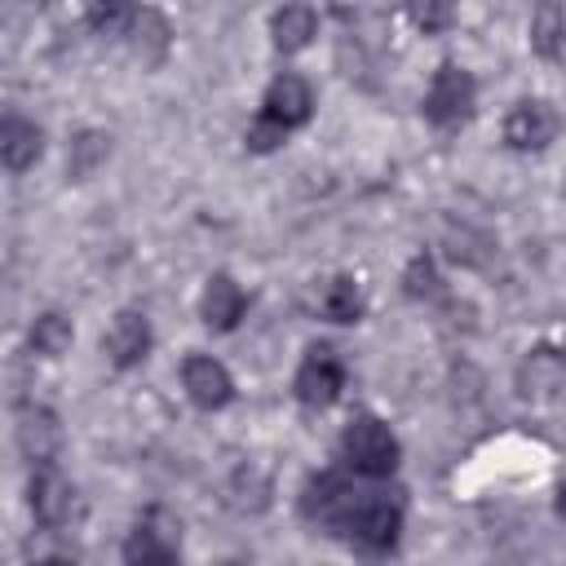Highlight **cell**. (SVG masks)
Masks as SVG:
<instances>
[{
  "mask_svg": "<svg viewBox=\"0 0 566 566\" xmlns=\"http://www.w3.org/2000/svg\"><path fill=\"white\" fill-rule=\"evenodd\" d=\"M336 455L349 473L358 478H394L398 473V460H402V447L394 438V429L371 416V411H358L349 416V424L340 429V442H336Z\"/></svg>",
  "mask_w": 566,
  "mask_h": 566,
  "instance_id": "cell-2",
  "label": "cell"
},
{
  "mask_svg": "<svg viewBox=\"0 0 566 566\" xmlns=\"http://www.w3.org/2000/svg\"><path fill=\"white\" fill-rule=\"evenodd\" d=\"M562 371H566V363H562V349L553 354V349H544V345H535L531 354H526V363H522V371H517V385H522V394L531 398H544V394H553L557 385H562Z\"/></svg>",
  "mask_w": 566,
  "mask_h": 566,
  "instance_id": "cell-20",
  "label": "cell"
},
{
  "mask_svg": "<svg viewBox=\"0 0 566 566\" xmlns=\"http://www.w3.org/2000/svg\"><path fill=\"white\" fill-rule=\"evenodd\" d=\"M296 513L318 526L332 539H345L349 548L380 557L398 548L402 535V495L385 486V478H358L345 464L340 469H318L301 482Z\"/></svg>",
  "mask_w": 566,
  "mask_h": 566,
  "instance_id": "cell-1",
  "label": "cell"
},
{
  "mask_svg": "<svg viewBox=\"0 0 566 566\" xmlns=\"http://www.w3.org/2000/svg\"><path fill=\"white\" fill-rule=\"evenodd\" d=\"M256 115L274 119V124L287 128V133L305 128L310 115H314V88H310V80L296 75V71H279V75L265 84V93H261V111H256Z\"/></svg>",
  "mask_w": 566,
  "mask_h": 566,
  "instance_id": "cell-8",
  "label": "cell"
},
{
  "mask_svg": "<svg viewBox=\"0 0 566 566\" xmlns=\"http://www.w3.org/2000/svg\"><path fill=\"white\" fill-rule=\"evenodd\" d=\"M345 389V358L332 349V345H310L296 363V376H292V394L301 407L310 411H327Z\"/></svg>",
  "mask_w": 566,
  "mask_h": 566,
  "instance_id": "cell-6",
  "label": "cell"
},
{
  "mask_svg": "<svg viewBox=\"0 0 566 566\" xmlns=\"http://www.w3.org/2000/svg\"><path fill=\"white\" fill-rule=\"evenodd\" d=\"M27 509H31L35 526H40L44 535H71V526H80V517H84V500H80L75 482L57 473V464L31 469Z\"/></svg>",
  "mask_w": 566,
  "mask_h": 566,
  "instance_id": "cell-4",
  "label": "cell"
},
{
  "mask_svg": "<svg viewBox=\"0 0 566 566\" xmlns=\"http://www.w3.org/2000/svg\"><path fill=\"white\" fill-rule=\"evenodd\" d=\"M84 9V27L97 35H128L133 18H137V0H80Z\"/></svg>",
  "mask_w": 566,
  "mask_h": 566,
  "instance_id": "cell-21",
  "label": "cell"
},
{
  "mask_svg": "<svg viewBox=\"0 0 566 566\" xmlns=\"http://www.w3.org/2000/svg\"><path fill=\"white\" fill-rule=\"evenodd\" d=\"M150 345H155V332H150V318L142 310H119L102 336V354L115 371H133L150 358Z\"/></svg>",
  "mask_w": 566,
  "mask_h": 566,
  "instance_id": "cell-9",
  "label": "cell"
},
{
  "mask_svg": "<svg viewBox=\"0 0 566 566\" xmlns=\"http://www.w3.org/2000/svg\"><path fill=\"white\" fill-rule=\"evenodd\" d=\"M402 9H407V22L420 35H442V31L455 27L460 0H402Z\"/></svg>",
  "mask_w": 566,
  "mask_h": 566,
  "instance_id": "cell-23",
  "label": "cell"
},
{
  "mask_svg": "<svg viewBox=\"0 0 566 566\" xmlns=\"http://www.w3.org/2000/svg\"><path fill=\"white\" fill-rule=\"evenodd\" d=\"M119 553H124L128 566H168V562H177L181 557V517L164 504L142 509Z\"/></svg>",
  "mask_w": 566,
  "mask_h": 566,
  "instance_id": "cell-5",
  "label": "cell"
},
{
  "mask_svg": "<svg viewBox=\"0 0 566 566\" xmlns=\"http://www.w3.org/2000/svg\"><path fill=\"white\" fill-rule=\"evenodd\" d=\"M243 314H248V296H243V287L230 279V274H208V283H203V296H199V318H203V327L208 332H234L239 323H243Z\"/></svg>",
  "mask_w": 566,
  "mask_h": 566,
  "instance_id": "cell-12",
  "label": "cell"
},
{
  "mask_svg": "<svg viewBox=\"0 0 566 566\" xmlns=\"http://www.w3.org/2000/svg\"><path fill=\"white\" fill-rule=\"evenodd\" d=\"M314 35H318V13H314V4L287 0V4L274 9V18H270V44H274L283 57L310 49Z\"/></svg>",
  "mask_w": 566,
  "mask_h": 566,
  "instance_id": "cell-14",
  "label": "cell"
},
{
  "mask_svg": "<svg viewBox=\"0 0 566 566\" xmlns=\"http://www.w3.org/2000/svg\"><path fill=\"white\" fill-rule=\"evenodd\" d=\"M181 389L199 411H221L234 402V376L212 354H186L181 358Z\"/></svg>",
  "mask_w": 566,
  "mask_h": 566,
  "instance_id": "cell-10",
  "label": "cell"
},
{
  "mask_svg": "<svg viewBox=\"0 0 566 566\" xmlns=\"http://www.w3.org/2000/svg\"><path fill=\"white\" fill-rule=\"evenodd\" d=\"M124 40H128L133 57H137L146 71L164 66V57L172 53V27H168V18H164L159 9H150V4L137 9V18H133V27H128Z\"/></svg>",
  "mask_w": 566,
  "mask_h": 566,
  "instance_id": "cell-13",
  "label": "cell"
},
{
  "mask_svg": "<svg viewBox=\"0 0 566 566\" xmlns=\"http://www.w3.org/2000/svg\"><path fill=\"white\" fill-rule=\"evenodd\" d=\"M318 314H323L327 323H340V327L358 323V318L367 314V301H363L358 279H349V274L327 279V283H323V292H318Z\"/></svg>",
  "mask_w": 566,
  "mask_h": 566,
  "instance_id": "cell-16",
  "label": "cell"
},
{
  "mask_svg": "<svg viewBox=\"0 0 566 566\" xmlns=\"http://www.w3.org/2000/svg\"><path fill=\"white\" fill-rule=\"evenodd\" d=\"M40 155H44V133H40V124L9 111L4 124H0V159H4V168H9V172H27Z\"/></svg>",
  "mask_w": 566,
  "mask_h": 566,
  "instance_id": "cell-15",
  "label": "cell"
},
{
  "mask_svg": "<svg viewBox=\"0 0 566 566\" xmlns=\"http://www.w3.org/2000/svg\"><path fill=\"white\" fill-rule=\"evenodd\" d=\"M287 142V128H279L274 119H265V115H256L252 124H248V133H243V146L252 150V155H270V150H279Z\"/></svg>",
  "mask_w": 566,
  "mask_h": 566,
  "instance_id": "cell-25",
  "label": "cell"
},
{
  "mask_svg": "<svg viewBox=\"0 0 566 566\" xmlns=\"http://www.w3.org/2000/svg\"><path fill=\"white\" fill-rule=\"evenodd\" d=\"M111 159V133L102 128H80L66 146V177L71 181H88L102 164Z\"/></svg>",
  "mask_w": 566,
  "mask_h": 566,
  "instance_id": "cell-17",
  "label": "cell"
},
{
  "mask_svg": "<svg viewBox=\"0 0 566 566\" xmlns=\"http://www.w3.org/2000/svg\"><path fill=\"white\" fill-rule=\"evenodd\" d=\"M13 442H18V451H22V460L31 469L57 464V455H62V420H57V411L44 407V402H18Z\"/></svg>",
  "mask_w": 566,
  "mask_h": 566,
  "instance_id": "cell-7",
  "label": "cell"
},
{
  "mask_svg": "<svg viewBox=\"0 0 566 566\" xmlns=\"http://www.w3.org/2000/svg\"><path fill=\"white\" fill-rule=\"evenodd\" d=\"M447 261H455V265H469V270H478V265H486V256H491V239L482 234V230H473V226H447Z\"/></svg>",
  "mask_w": 566,
  "mask_h": 566,
  "instance_id": "cell-22",
  "label": "cell"
},
{
  "mask_svg": "<svg viewBox=\"0 0 566 566\" xmlns=\"http://www.w3.org/2000/svg\"><path fill=\"white\" fill-rule=\"evenodd\" d=\"M402 292H407L411 301H433V296L442 292V274H438V261H433L429 252H416V256L407 261V270H402Z\"/></svg>",
  "mask_w": 566,
  "mask_h": 566,
  "instance_id": "cell-24",
  "label": "cell"
},
{
  "mask_svg": "<svg viewBox=\"0 0 566 566\" xmlns=\"http://www.w3.org/2000/svg\"><path fill=\"white\" fill-rule=\"evenodd\" d=\"M557 517H566V482L557 486Z\"/></svg>",
  "mask_w": 566,
  "mask_h": 566,
  "instance_id": "cell-26",
  "label": "cell"
},
{
  "mask_svg": "<svg viewBox=\"0 0 566 566\" xmlns=\"http://www.w3.org/2000/svg\"><path fill=\"white\" fill-rule=\"evenodd\" d=\"M71 340H75V327H71V318L57 314V310L35 314L31 327H27V349L40 354V358H62V354L71 349Z\"/></svg>",
  "mask_w": 566,
  "mask_h": 566,
  "instance_id": "cell-18",
  "label": "cell"
},
{
  "mask_svg": "<svg viewBox=\"0 0 566 566\" xmlns=\"http://www.w3.org/2000/svg\"><path fill=\"white\" fill-rule=\"evenodd\" d=\"M478 111V80L460 66V62H442L424 88V102H420V115L438 128V133H455L473 119Z\"/></svg>",
  "mask_w": 566,
  "mask_h": 566,
  "instance_id": "cell-3",
  "label": "cell"
},
{
  "mask_svg": "<svg viewBox=\"0 0 566 566\" xmlns=\"http://www.w3.org/2000/svg\"><path fill=\"white\" fill-rule=\"evenodd\" d=\"M531 49L548 62H557L566 53V9L557 0H539V9L531 18Z\"/></svg>",
  "mask_w": 566,
  "mask_h": 566,
  "instance_id": "cell-19",
  "label": "cell"
},
{
  "mask_svg": "<svg viewBox=\"0 0 566 566\" xmlns=\"http://www.w3.org/2000/svg\"><path fill=\"white\" fill-rule=\"evenodd\" d=\"M562 363H566V336H562Z\"/></svg>",
  "mask_w": 566,
  "mask_h": 566,
  "instance_id": "cell-27",
  "label": "cell"
},
{
  "mask_svg": "<svg viewBox=\"0 0 566 566\" xmlns=\"http://www.w3.org/2000/svg\"><path fill=\"white\" fill-rule=\"evenodd\" d=\"M557 128H562V119H557V111H553L544 97H522V102H513V111L504 115V142H509L513 150H522V155L544 150V146L557 137Z\"/></svg>",
  "mask_w": 566,
  "mask_h": 566,
  "instance_id": "cell-11",
  "label": "cell"
}]
</instances>
